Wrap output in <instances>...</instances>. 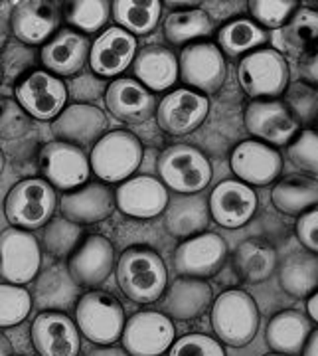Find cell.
Wrapping results in <instances>:
<instances>
[{
  "instance_id": "cell-25",
  "label": "cell",
  "mask_w": 318,
  "mask_h": 356,
  "mask_svg": "<svg viewBox=\"0 0 318 356\" xmlns=\"http://www.w3.org/2000/svg\"><path fill=\"white\" fill-rule=\"evenodd\" d=\"M10 30L26 46H44L60 30V8L44 0L18 2L10 10Z\"/></svg>"
},
{
  "instance_id": "cell-47",
  "label": "cell",
  "mask_w": 318,
  "mask_h": 356,
  "mask_svg": "<svg viewBox=\"0 0 318 356\" xmlns=\"http://www.w3.org/2000/svg\"><path fill=\"white\" fill-rule=\"evenodd\" d=\"M168 356H228L224 350V344L214 337L192 332L182 339H176L170 346Z\"/></svg>"
},
{
  "instance_id": "cell-9",
  "label": "cell",
  "mask_w": 318,
  "mask_h": 356,
  "mask_svg": "<svg viewBox=\"0 0 318 356\" xmlns=\"http://www.w3.org/2000/svg\"><path fill=\"white\" fill-rule=\"evenodd\" d=\"M42 267V245L34 232L10 226L0 232V277L12 285H28Z\"/></svg>"
},
{
  "instance_id": "cell-22",
  "label": "cell",
  "mask_w": 318,
  "mask_h": 356,
  "mask_svg": "<svg viewBox=\"0 0 318 356\" xmlns=\"http://www.w3.org/2000/svg\"><path fill=\"white\" fill-rule=\"evenodd\" d=\"M170 200L168 188L154 177H131L121 182L115 191L117 208L128 218L151 220L165 214Z\"/></svg>"
},
{
  "instance_id": "cell-26",
  "label": "cell",
  "mask_w": 318,
  "mask_h": 356,
  "mask_svg": "<svg viewBox=\"0 0 318 356\" xmlns=\"http://www.w3.org/2000/svg\"><path fill=\"white\" fill-rule=\"evenodd\" d=\"M231 170L249 186H267L279 178L283 159L275 147L261 140H243L231 153Z\"/></svg>"
},
{
  "instance_id": "cell-19",
  "label": "cell",
  "mask_w": 318,
  "mask_h": 356,
  "mask_svg": "<svg viewBox=\"0 0 318 356\" xmlns=\"http://www.w3.org/2000/svg\"><path fill=\"white\" fill-rule=\"evenodd\" d=\"M30 337L40 356H79L81 350V332L67 313H40L32 323Z\"/></svg>"
},
{
  "instance_id": "cell-42",
  "label": "cell",
  "mask_w": 318,
  "mask_h": 356,
  "mask_svg": "<svg viewBox=\"0 0 318 356\" xmlns=\"http://www.w3.org/2000/svg\"><path fill=\"white\" fill-rule=\"evenodd\" d=\"M32 305V293L26 287L0 283V329H10L24 323Z\"/></svg>"
},
{
  "instance_id": "cell-36",
  "label": "cell",
  "mask_w": 318,
  "mask_h": 356,
  "mask_svg": "<svg viewBox=\"0 0 318 356\" xmlns=\"http://www.w3.org/2000/svg\"><path fill=\"white\" fill-rule=\"evenodd\" d=\"M269 40L265 28L249 20V18H235L229 20L228 24L221 26L217 32V48L228 58H245L247 54L255 50H261Z\"/></svg>"
},
{
  "instance_id": "cell-12",
  "label": "cell",
  "mask_w": 318,
  "mask_h": 356,
  "mask_svg": "<svg viewBox=\"0 0 318 356\" xmlns=\"http://www.w3.org/2000/svg\"><path fill=\"white\" fill-rule=\"evenodd\" d=\"M14 99L32 119L53 121L67 107L65 103L69 99V93L62 77L46 70H36L16 86Z\"/></svg>"
},
{
  "instance_id": "cell-51",
  "label": "cell",
  "mask_w": 318,
  "mask_h": 356,
  "mask_svg": "<svg viewBox=\"0 0 318 356\" xmlns=\"http://www.w3.org/2000/svg\"><path fill=\"white\" fill-rule=\"evenodd\" d=\"M85 356H128V353L115 344H95Z\"/></svg>"
},
{
  "instance_id": "cell-37",
  "label": "cell",
  "mask_w": 318,
  "mask_h": 356,
  "mask_svg": "<svg viewBox=\"0 0 318 356\" xmlns=\"http://www.w3.org/2000/svg\"><path fill=\"white\" fill-rule=\"evenodd\" d=\"M216 30V24L212 16L202 8H184L174 10L166 16L165 20V36L174 46H188L194 42H200V38L212 36Z\"/></svg>"
},
{
  "instance_id": "cell-8",
  "label": "cell",
  "mask_w": 318,
  "mask_h": 356,
  "mask_svg": "<svg viewBox=\"0 0 318 356\" xmlns=\"http://www.w3.org/2000/svg\"><path fill=\"white\" fill-rule=\"evenodd\" d=\"M180 79L202 95H214L217 93L226 77H228V64L226 56L212 42H194L188 44L178 56Z\"/></svg>"
},
{
  "instance_id": "cell-16",
  "label": "cell",
  "mask_w": 318,
  "mask_h": 356,
  "mask_svg": "<svg viewBox=\"0 0 318 356\" xmlns=\"http://www.w3.org/2000/svg\"><path fill=\"white\" fill-rule=\"evenodd\" d=\"M137 51L139 46L133 34L119 26H109L91 42L90 70L103 79H117L133 65Z\"/></svg>"
},
{
  "instance_id": "cell-52",
  "label": "cell",
  "mask_w": 318,
  "mask_h": 356,
  "mask_svg": "<svg viewBox=\"0 0 318 356\" xmlns=\"http://www.w3.org/2000/svg\"><path fill=\"white\" fill-rule=\"evenodd\" d=\"M10 16H4L2 10H0V51L4 50V46L10 42Z\"/></svg>"
},
{
  "instance_id": "cell-56",
  "label": "cell",
  "mask_w": 318,
  "mask_h": 356,
  "mask_svg": "<svg viewBox=\"0 0 318 356\" xmlns=\"http://www.w3.org/2000/svg\"><path fill=\"white\" fill-rule=\"evenodd\" d=\"M4 166H6V156H4L2 149H0V175L4 172Z\"/></svg>"
},
{
  "instance_id": "cell-29",
  "label": "cell",
  "mask_w": 318,
  "mask_h": 356,
  "mask_svg": "<svg viewBox=\"0 0 318 356\" xmlns=\"http://www.w3.org/2000/svg\"><path fill=\"white\" fill-rule=\"evenodd\" d=\"M212 224L210 204L204 192L198 194H174L165 210V226L170 236L188 240L204 234Z\"/></svg>"
},
{
  "instance_id": "cell-20",
  "label": "cell",
  "mask_w": 318,
  "mask_h": 356,
  "mask_svg": "<svg viewBox=\"0 0 318 356\" xmlns=\"http://www.w3.org/2000/svg\"><path fill=\"white\" fill-rule=\"evenodd\" d=\"M32 283V303L42 313H67L69 309H76L77 301L81 299V285L72 275L67 261H53L48 267L40 269Z\"/></svg>"
},
{
  "instance_id": "cell-48",
  "label": "cell",
  "mask_w": 318,
  "mask_h": 356,
  "mask_svg": "<svg viewBox=\"0 0 318 356\" xmlns=\"http://www.w3.org/2000/svg\"><path fill=\"white\" fill-rule=\"evenodd\" d=\"M65 86L69 97H74L76 103H90V105H93V102L99 99L101 95L105 97V91L109 88V83L103 77L95 76L91 70H83L81 74L69 77Z\"/></svg>"
},
{
  "instance_id": "cell-23",
  "label": "cell",
  "mask_w": 318,
  "mask_h": 356,
  "mask_svg": "<svg viewBox=\"0 0 318 356\" xmlns=\"http://www.w3.org/2000/svg\"><path fill=\"white\" fill-rule=\"evenodd\" d=\"M62 216L79 226H91L105 222L117 208L115 192L101 180H87L76 191L65 192L60 198Z\"/></svg>"
},
{
  "instance_id": "cell-2",
  "label": "cell",
  "mask_w": 318,
  "mask_h": 356,
  "mask_svg": "<svg viewBox=\"0 0 318 356\" xmlns=\"http://www.w3.org/2000/svg\"><path fill=\"white\" fill-rule=\"evenodd\" d=\"M142 145L137 135L125 129L107 131L93 145L90 154L91 172L105 184L125 182L142 163Z\"/></svg>"
},
{
  "instance_id": "cell-18",
  "label": "cell",
  "mask_w": 318,
  "mask_h": 356,
  "mask_svg": "<svg viewBox=\"0 0 318 356\" xmlns=\"http://www.w3.org/2000/svg\"><path fill=\"white\" fill-rule=\"evenodd\" d=\"M245 127L269 147H287L299 135V123L279 99L251 102L245 109Z\"/></svg>"
},
{
  "instance_id": "cell-6",
  "label": "cell",
  "mask_w": 318,
  "mask_h": 356,
  "mask_svg": "<svg viewBox=\"0 0 318 356\" xmlns=\"http://www.w3.org/2000/svg\"><path fill=\"white\" fill-rule=\"evenodd\" d=\"M158 177L174 194L204 192L212 180V163L198 147L170 145L158 156Z\"/></svg>"
},
{
  "instance_id": "cell-39",
  "label": "cell",
  "mask_w": 318,
  "mask_h": 356,
  "mask_svg": "<svg viewBox=\"0 0 318 356\" xmlns=\"http://www.w3.org/2000/svg\"><path fill=\"white\" fill-rule=\"evenodd\" d=\"M83 242V228L67 218H51L44 226L42 245L56 261L69 259Z\"/></svg>"
},
{
  "instance_id": "cell-44",
  "label": "cell",
  "mask_w": 318,
  "mask_h": 356,
  "mask_svg": "<svg viewBox=\"0 0 318 356\" xmlns=\"http://www.w3.org/2000/svg\"><path fill=\"white\" fill-rule=\"evenodd\" d=\"M287 156L296 168L318 178V131H299V135L287 145Z\"/></svg>"
},
{
  "instance_id": "cell-43",
  "label": "cell",
  "mask_w": 318,
  "mask_h": 356,
  "mask_svg": "<svg viewBox=\"0 0 318 356\" xmlns=\"http://www.w3.org/2000/svg\"><path fill=\"white\" fill-rule=\"evenodd\" d=\"M285 107L301 125H310L318 121V88L306 81H294L285 89Z\"/></svg>"
},
{
  "instance_id": "cell-49",
  "label": "cell",
  "mask_w": 318,
  "mask_h": 356,
  "mask_svg": "<svg viewBox=\"0 0 318 356\" xmlns=\"http://www.w3.org/2000/svg\"><path fill=\"white\" fill-rule=\"evenodd\" d=\"M294 232L306 252L318 255V206L299 216Z\"/></svg>"
},
{
  "instance_id": "cell-58",
  "label": "cell",
  "mask_w": 318,
  "mask_h": 356,
  "mask_svg": "<svg viewBox=\"0 0 318 356\" xmlns=\"http://www.w3.org/2000/svg\"><path fill=\"white\" fill-rule=\"evenodd\" d=\"M2 81H4V77H2V67H0V86H2Z\"/></svg>"
},
{
  "instance_id": "cell-30",
  "label": "cell",
  "mask_w": 318,
  "mask_h": 356,
  "mask_svg": "<svg viewBox=\"0 0 318 356\" xmlns=\"http://www.w3.org/2000/svg\"><path fill=\"white\" fill-rule=\"evenodd\" d=\"M135 79L153 93L168 91L180 79L178 56L165 46H144L133 62Z\"/></svg>"
},
{
  "instance_id": "cell-53",
  "label": "cell",
  "mask_w": 318,
  "mask_h": 356,
  "mask_svg": "<svg viewBox=\"0 0 318 356\" xmlns=\"http://www.w3.org/2000/svg\"><path fill=\"white\" fill-rule=\"evenodd\" d=\"M303 356H318V329L310 332L305 348H303Z\"/></svg>"
},
{
  "instance_id": "cell-17",
  "label": "cell",
  "mask_w": 318,
  "mask_h": 356,
  "mask_svg": "<svg viewBox=\"0 0 318 356\" xmlns=\"http://www.w3.org/2000/svg\"><path fill=\"white\" fill-rule=\"evenodd\" d=\"M91 40L74 28H60L53 38L40 50V62L46 72L69 79L85 70L90 64Z\"/></svg>"
},
{
  "instance_id": "cell-4",
  "label": "cell",
  "mask_w": 318,
  "mask_h": 356,
  "mask_svg": "<svg viewBox=\"0 0 318 356\" xmlns=\"http://www.w3.org/2000/svg\"><path fill=\"white\" fill-rule=\"evenodd\" d=\"M125 309L111 293L90 289L76 305V325L93 344H115L125 329Z\"/></svg>"
},
{
  "instance_id": "cell-28",
  "label": "cell",
  "mask_w": 318,
  "mask_h": 356,
  "mask_svg": "<svg viewBox=\"0 0 318 356\" xmlns=\"http://www.w3.org/2000/svg\"><path fill=\"white\" fill-rule=\"evenodd\" d=\"M214 305V289L208 280L176 277L162 295V313L172 321H192L204 315Z\"/></svg>"
},
{
  "instance_id": "cell-54",
  "label": "cell",
  "mask_w": 318,
  "mask_h": 356,
  "mask_svg": "<svg viewBox=\"0 0 318 356\" xmlns=\"http://www.w3.org/2000/svg\"><path fill=\"white\" fill-rule=\"evenodd\" d=\"M306 313H308V317H310L312 323H318V289L308 297V301H306Z\"/></svg>"
},
{
  "instance_id": "cell-1",
  "label": "cell",
  "mask_w": 318,
  "mask_h": 356,
  "mask_svg": "<svg viewBox=\"0 0 318 356\" xmlns=\"http://www.w3.org/2000/svg\"><path fill=\"white\" fill-rule=\"evenodd\" d=\"M117 283L131 301L149 305L162 299L168 287L165 259L151 248L133 245L117 259Z\"/></svg>"
},
{
  "instance_id": "cell-10",
  "label": "cell",
  "mask_w": 318,
  "mask_h": 356,
  "mask_svg": "<svg viewBox=\"0 0 318 356\" xmlns=\"http://www.w3.org/2000/svg\"><path fill=\"white\" fill-rule=\"evenodd\" d=\"M40 172L56 191L65 194L83 186L90 180V156L79 147L62 140H50L40 151Z\"/></svg>"
},
{
  "instance_id": "cell-41",
  "label": "cell",
  "mask_w": 318,
  "mask_h": 356,
  "mask_svg": "<svg viewBox=\"0 0 318 356\" xmlns=\"http://www.w3.org/2000/svg\"><path fill=\"white\" fill-rule=\"evenodd\" d=\"M36 56L38 54L32 46H26L16 38L10 40L4 46V50L0 51V67H2V77H4L2 83H14V89H16V86L24 77L38 70L36 64L40 62V58Z\"/></svg>"
},
{
  "instance_id": "cell-34",
  "label": "cell",
  "mask_w": 318,
  "mask_h": 356,
  "mask_svg": "<svg viewBox=\"0 0 318 356\" xmlns=\"http://www.w3.org/2000/svg\"><path fill=\"white\" fill-rule=\"evenodd\" d=\"M279 281L291 297H310L318 289V255L306 250L289 254L279 261Z\"/></svg>"
},
{
  "instance_id": "cell-11",
  "label": "cell",
  "mask_w": 318,
  "mask_h": 356,
  "mask_svg": "<svg viewBox=\"0 0 318 356\" xmlns=\"http://www.w3.org/2000/svg\"><path fill=\"white\" fill-rule=\"evenodd\" d=\"M176 341L174 321L162 311H139L125 323L121 334L128 356H162Z\"/></svg>"
},
{
  "instance_id": "cell-32",
  "label": "cell",
  "mask_w": 318,
  "mask_h": 356,
  "mask_svg": "<svg viewBox=\"0 0 318 356\" xmlns=\"http://www.w3.org/2000/svg\"><path fill=\"white\" fill-rule=\"evenodd\" d=\"M275 50L283 56L303 58L306 51L318 44V10L312 8H296L294 14L275 30Z\"/></svg>"
},
{
  "instance_id": "cell-45",
  "label": "cell",
  "mask_w": 318,
  "mask_h": 356,
  "mask_svg": "<svg viewBox=\"0 0 318 356\" xmlns=\"http://www.w3.org/2000/svg\"><path fill=\"white\" fill-rule=\"evenodd\" d=\"M296 2L293 0H251L249 2V13L253 16V22L279 30L296 10Z\"/></svg>"
},
{
  "instance_id": "cell-55",
  "label": "cell",
  "mask_w": 318,
  "mask_h": 356,
  "mask_svg": "<svg viewBox=\"0 0 318 356\" xmlns=\"http://www.w3.org/2000/svg\"><path fill=\"white\" fill-rule=\"evenodd\" d=\"M0 356H12V344L6 339V334L0 331Z\"/></svg>"
},
{
  "instance_id": "cell-27",
  "label": "cell",
  "mask_w": 318,
  "mask_h": 356,
  "mask_svg": "<svg viewBox=\"0 0 318 356\" xmlns=\"http://www.w3.org/2000/svg\"><path fill=\"white\" fill-rule=\"evenodd\" d=\"M117 259H115L113 243L99 234L83 238L81 245L67 259L72 275L81 287L87 289H97L99 285H103L113 273Z\"/></svg>"
},
{
  "instance_id": "cell-24",
  "label": "cell",
  "mask_w": 318,
  "mask_h": 356,
  "mask_svg": "<svg viewBox=\"0 0 318 356\" xmlns=\"http://www.w3.org/2000/svg\"><path fill=\"white\" fill-rule=\"evenodd\" d=\"M105 107L117 121L127 125H140L149 121L154 113L158 102L153 91L144 88L133 77H117L105 91Z\"/></svg>"
},
{
  "instance_id": "cell-5",
  "label": "cell",
  "mask_w": 318,
  "mask_h": 356,
  "mask_svg": "<svg viewBox=\"0 0 318 356\" xmlns=\"http://www.w3.org/2000/svg\"><path fill=\"white\" fill-rule=\"evenodd\" d=\"M212 327L229 346H245L259 331V309L253 297L242 289L224 291L212 305Z\"/></svg>"
},
{
  "instance_id": "cell-40",
  "label": "cell",
  "mask_w": 318,
  "mask_h": 356,
  "mask_svg": "<svg viewBox=\"0 0 318 356\" xmlns=\"http://www.w3.org/2000/svg\"><path fill=\"white\" fill-rule=\"evenodd\" d=\"M111 18V2L107 0H76L65 8V22L81 34H97Z\"/></svg>"
},
{
  "instance_id": "cell-57",
  "label": "cell",
  "mask_w": 318,
  "mask_h": 356,
  "mask_svg": "<svg viewBox=\"0 0 318 356\" xmlns=\"http://www.w3.org/2000/svg\"><path fill=\"white\" fill-rule=\"evenodd\" d=\"M265 356H287V355H279V353H269V355Z\"/></svg>"
},
{
  "instance_id": "cell-21",
  "label": "cell",
  "mask_w": 318,
  "mask_h": 356,
  "mask_svg": "<svg viewBox=\"0 0 318 356\" xmlns=\"http://www.w3.org/2000/svg\"><path fill=\"white\" fill-rule=\"evenodd\" d=\"M212 220L224 228L235 229L245 226L257 212L259 198L253 186L242 180L228 178L221 180L208 196Z\"/></svg>"
},
{
  "instance_id": "cell-31",
  "label": "cell",
  "mask_w": 318,
  "mask_h": 356,
  "mask_svg": "<svg viewBox=\"0 0 318 356\" xmlns=\"http://www.w3.org/2000/svg\"><path fill=\"white\" fill-rule=\"evenodd\" d=\"M312 331H315L312 321L308 315L289 309V311H283L269 321L267 344L273 353L296 356L303 353Z\"/></svg>"
},
{
  "instance_id": "cell-35",
  "label": "cell",
  "mask_w": 318,
  "mask_h": 356,
  "mask_svg": "<svg viewBox=\"0 0 318 356\" xmlns=\"http://www.w3.org/2000/svg\"><path fill=\"white\" fill-rule=\"evenodd\" d=\"M233 267L243 281L261 283L279 267V255L271 243L263 240H245L233 252Z\"/></svg>"
},
{
  "instance_id": "cell-14",
  "label": "cell",
  "mask_w": 318,
  "mask_h": 356,
  "mask_svg": "<svg viewBox=\"0 0 318 356\" xmlns=\"http://www.w3.org/2000/svg\"><path fill=\"white\" fill-rule=\"evenodd\" d=\"M228 259V243L214 232H204L180 243L172 255L174 271L182 277L208 280L216 275Z\"/></svg>"
},
{
  "instance_id": "cell-33",
  "label": "cell",
  "mask_w": 318,
  "mask_h": 356,
  "mask_svg": "<svg viewBox=\"0 0 318 356\" xmlns=\"http://www.w3.org/2000/svg\"><path fill=\"white\" fill-rule=\"evenodd\" d=\"M271 202L287 216H303L318 206V178L305 175L283 178L271 191Z\"/></svg>"
},
{
  "instance_id": "cell-46",
  "label": "cell",
  "mask_w": 318,
  "mask_h": 356,
  "mask_svg": "<svg viewBox=\"0 0 318 356\" xmlns=\"http://www.w3.org/2000/svg\"><path fill=\"white\" fill-rule=\"evenodd\" d=\"M32 127V117L12 97L0 99V139L14 140L24 137Z\"/></svg>"
},
{
  "instance_id": "cell-38",
  "label": "cell",
  "mask_w": 318,
  "mask_h": 356,
  "mask_svg": "<svg viewBox=\"0 0 318 356\" xmlns=\"http://www.w3.org/2000/svg\"><path fill=\"white\" fill-rule=\"evenodd\" d=\"M115 26L133 36H147L160 22L162 4L158 0H115L111 2Z\"/></svg>"
},
{
  "instance_id": "cell-50",
  "label": "cell",
  "mask_w": 318,
  "mask_h": 356,
  "mask_svg": "<svg viewBox=\"0 0 318 356\" xmlns=\"http://www.w3.org/2000/svg\"><path fill=\"white\" fill-rule=\"evenodd\" d=\"M299 72H301L303 81L318 88V44L317 46H312V48L301 58V62H299Z\"/></svg>"
},
{
  "instance_id": "cell-7",
  "label": "cell",
  "mask_w": 318,
  "mask_h": 356,
  "mask_svg": "<svg viewBox=\"0 0 318 356\" xmlns=\"http://www.w3.org/2000/svg\"><path fill=\"white\" fill-rule=\"evenodd\" d=\"M237 79L253 102L277 99L289 88V64L275 48H261L242 58Z\"/></svg>"
},
{
  "instance_id": "cell-3",
  "label": "cell",
  "mask_w": 318,
  "mask_h": 356,
  "mask_svg": "<svg viewBox=\"0 0 318 356\" xmlns=\"http://www.w3.org/2000/svg\"><path fill=\"white\" fill-rule=\"evenodd\" d=\"M58 204V192L50 182L44 178H24L6 194L4 214L10 226L32 232L50 222Z\"/></svg>"
},
{
  "instance_id": "cell-13",
  "label": "cell",
  "mask_w": 318,
  "mask_h": 356,
  "mask_svg": "<svg viewBox=\"0 0 318 356\" xmlns=\"http://www.w3.org/2000/svg\"><path fill=\"white\" fill-rule=\"evenodd\" d=\"M210 113V99L188 88L168 91L156 107V123L172 137H184L200 127Z\"/></svg>"
},
{
  "instance_id": "cell-15",
  "label": "cell",
  "mask_w": 318,
  "mask_h": 356,
  "mask_svg": "<svg viewBox=\"0 0 318 356\" xmlns=\"http://www.w3.org/2000/svg\"><path fill=\"white\" fill-rule=\"evenodd\" d=\"M109 129V119L103 109L90 103H69L62 113L51 121L56 140L87 149L101 139Z\"/></svg>"
}]
</instances>
